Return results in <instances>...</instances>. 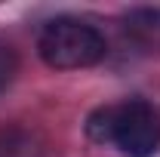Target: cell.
I'll return each instance as SVG.
<instances>
[{
    "mask_svg": "<svg viewBox=\"0 0 160 157\" xmlns=\"http://www.w3.org/2000/svg\"><path fill=\"white\" fill-rule=\"evenodd\" d=\"M37 53L56 71H74V68H92L105 59L108 43L96 25L83 19L62 16L43 25L37 40Z\"/></svg>",
    "mask_w": 160,
    "mask_h": 157,
    "instance_id": "obj_2",
    "label": "cell"
},
{
    "mask_svg": "<svg viewBox=\"0 0 160 157\" xmlns=\"http://www.w3.org/2000/svg\"><path fill=\"white\" fill-rule=\"evenodd\" d=\"M126 34L145 49H160V9L157 6H139L129 9L123 19Z\"/></svg>",
    "mask_w": 160,
    "mask_h": 157,
    "instance_id": "obj_3",
    "label": "cell"
},
{
    "mask_svg": "<svg viewBox=\"0 0 160 157\" xmlns=\"http://www.w3.org/2000/svg\"><path fill=\"white\" fill-rule=\"evenodd\" d=\"M86 136L123 157H154L160 151V108L148 99L96 108L86 120Z\"/></svg>",
    "mask_w": 160,
    "mask_h": 157,
    "instance_id": "obj_1",
    "label": "cell"
},
{
    "mask_svg": "<svg viewBox=\"0 0 160 157\" xmlns=\"http://www.w3.org/2000/svg\"><path fill=\"white\" fill-rule=\"evenodd\" d=\"M16 74H19V56L9 43L0 40V93L16 80Z\"/></svg>",
    "mask_w": 160,
    "mask_h": 157,
    "instance_id": "obj_4",
    "label": "cell"
}]
</instances>
